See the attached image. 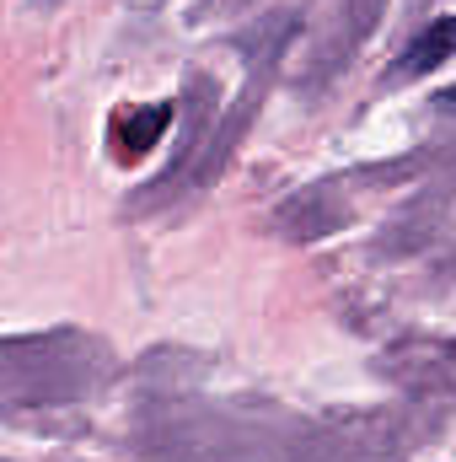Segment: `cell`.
<instances>
[{"label":"cell","mask_w":456,"mask_h":462,"mask_svg":"<svg viewBox=\"0 0 456 462\" xmlns=\"http://www.w3.org/2000/svg\"><path fill=\"white\" fill-rule=\"evenodd\" d=\"M446 54H456V16H441V22L408 49V70H430V65H441Z\"/></svg>","instance_id":"obj_2"},{"label":"cell","mask_w":456,"mask_h":462,"mask_svg":"<svg viewBox=\"0 0 456 462\" xmlns=\"http://www.w3.org/2000/svg\"><path fill=\"white\" fill-rule=\"evenodd\" d=\"M172 124V103H156L150 114H134L123 129H118V140H123V156H140V151H150L156 140H161V129Z\"/></svg>","instance_id":"obj_1"}]
</instances>
